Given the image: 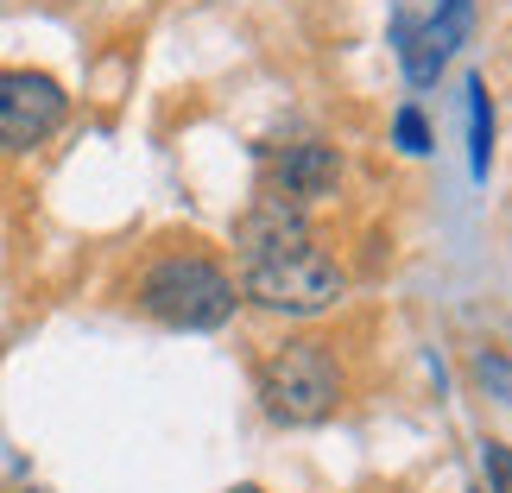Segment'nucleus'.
Masks as SVG:
<instances>
[{
  "mask_svg": "<svg viewBox=\"0 0 512 493\" xmlns=\"http://www.w3.org/2000/svg\"><path fill=\"white\" fill-rule=\"evenodd\" d=\"M392 140H399L411 159H418V152H430V127H424V114H418V108H399V121H392Z\"/></svg>",
  "mask_w": 512,
  "mask_h": 493,
  "instance_id": "8",
  "label": "nucleus"
},
{
  "mask_svg": "<svg viewBox=\"0 0 512 493\" xmlns=\"http://www.w3.org/2000/svg\"><path fill=\"white\" fill-rule=\"evenodd\" d=\"M481 468H487V493H512V449L506 443H487Z\"/></svg>",
  "mask_w": 512,
  "mask_h": 493,
  "instance_id": "9",
  "label": "nucleus"
},
{
  "mask_svg": "<svg viewBox=\"0 0 512 493\" xmlns=\"http://www.w3.org/2000/svg\"><path fill=\"white\" fill-rule=\"evenodd\" d=\"M260 399L272 424H323L342 405V367L323 342H285L260 367Z\"/></svg>",
  "mask_w": 512,
  "mask_h": 493,
  "instance_id": "3",
  "label": "nucleus"
},
{
  "mask_svg": "<svg viewBox=\"0 0 512 493\" xmlns=\"http://www.w3.org/2000/svg\"><path fill=\"white\" fill-rule=\"evenodd\" d=\"M487 159H494V102H487V83L475 76L468 83V165H475V177H487Z\"/></svg>",
  "mask_w": 512,
  "mask_h": 493,
  "instance_id": "7",
  "label": "nucleus"
},
{
  "mask_svg": "<svg viewBox=\"0 0 512 493\" xmlns=\"http://www.w3.org/2000/svg\"><path fill=\"white\" fill-rule=\"evenodd\" d=\"M241 304L234 279L203 253H165L140 279V310L159 317L165 329H222Z\"/></svg>",
  "mask_w": 512,
  "mask_h": 493,
  "instance_id": "2",
  "label": "nucleus"
},
{
  "mask_svg": "<svg viewBox=\"0 0 512 493\" xmlns=\"http://www.w3.org/2000/svg\"><path fill=\"white\" fill-rule=\"evenodd\" d=\"M228 493H260V487H228Z\"/></svg>",
  "mask_w": 512,
  "mask_h": 493,
  "instance_id": "10",
  "label": "nucleus"
},
{
  "mask_svg": "<svg viewBox=\"0 0 512 493\" xmlns=\"http://www.w3.org/2000/svg\"><path fill=\"white\" fill-rule=\"evenodd\" d=\"M336 177H342V159L329 146L317 140H304V146H285L279 159H272V196H285V203H310V196H329L336 190Z\"/></svg>",
  "mask_w": 512,
  "mask_h": 493,
  "instance_id": "6",
  "label": "nucleus"
},
{
  "mask_svg": "<svg viewBox=\"0 0 512 493\" xmlns=\"http://www.w3.org/2000/svg\"><path fill=\"white\" fill-rule=\"evenodd\" d=\"M234 253H241V291L266 310L317 317V310L342 298V266L329 260V247L304 222V209L285 203V196H260L241 215Z\"/></svg>",
  "mask_w": 512,
  "mask_h": 493,
  "instance_id": "1",
  "label": "nucleus"
},
{
  "mask_svg": "<svg viewBox=\"0 0 512 493\" xmlns=\"http://www.w3.org/2000/svg\"><path fill=\"white\" fill-rule=\"evenodd\" d=\"M64 89L45 70H0V152H32L64 127Z\"/></svg>",
  "mask_w": 512,
  "mask_h": 493,
  "instance_id": "4",
  "label": "nucleus"
},
{
  "mask_svg": "<svg viewBox=\"0 0 512 493\" xmlns=\"http://www.w3.org/2000/svg\"><path fill=\"white\" fill-rule=\"evenodd\" d=\"M468 32H475V0H437V13H430L424 26H418L411 13L392 19V38H399V64H405L411 83H437L443 64L468 45Z\"/></svg>",
  "mask_w": 512,
  "mask_h": 493,
  "instance_id": "5",
  "label": "nucleus"
}]
</instances>
